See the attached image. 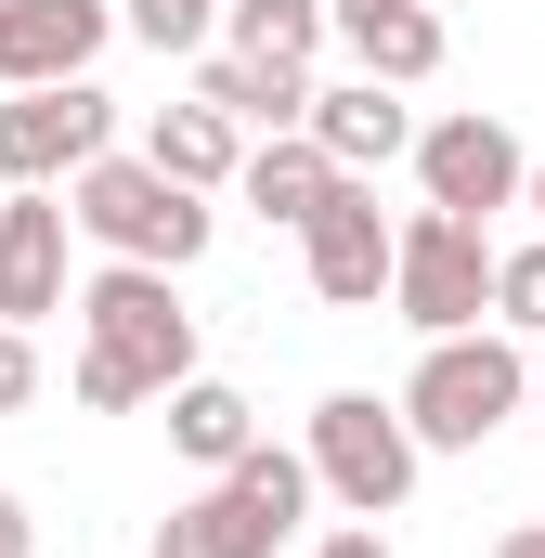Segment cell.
Here are the masks:
<instances>
[{
    "instance_id": "obj_9",
    "label": "cell",
    "mask_w": 545,
    "mask_h": 558,
    "mask_svg": "<svg viewBox=\"0 0 545 558\" xmlns=\"http://www.w3.org/2000/svg\"><path fill=\"white\" fill-rule=\"evenodd\" d=\"M299 274H312V299L325 312H377L390 299V208H377V182H325V208L299 221Z\"/></svg>"
},
{
    "instance_id": "obj_7",
    "label": "cell",
    "mask_w": 545,
    "mask_h": 558,
    "mask_svg": "<svg viewBox=\"0 0 545 558\" xmlns=\"http://www.w3.org/2000/svg\"><path fill=\"white\" fill-rule=\"evenodd\" d=\"M415 208H455V221H494V208H520V131L494 118V105H455V118H415Z\"/></svg>"
},
{
    "instance_id": "obj_20",
    "label": "cell",
    "mask_w": 545,
    "mask_h": 558,
    "mask_svg": "<svg viewBox=\"0 0 545 558\" xmlns=\"http://www.w3.org/2000/svg\"><path fill=\"white\" fill-rule=\"evenodd\" d=\"M118 26H131V39H156V52H208V39H221V0H131Z\"/></svg>"
},
{
    "instance_id": "obj_2",
    "label": "cell",
    "mask_w": 545,
    "mask_h": 558,
    "mask_svg": "<svg viewBox=\"0 0 545 558\" xmlns=\"http://www.w3.org/2000/svg\"><path fill=\"white\" fill-rule=\"evenodd\" d=\"M52 195H65V221H78L92 260H143V274H195L208 234H221L208 195H182L169 169H143V156H118V143H105L92 169H65Z\"/></svg>"
},
{
    "instance_id": "obj_26",
    "label": "cell",
    "mask_w": 545,
    "mask_h": 558,
    "mask_svg": "<svg viewBox=\"0 0 545 558\" xmlns=\"http://www.w3.org/2000/svg\"><path fill=\"white\" fill-rule=\"evenodd\" d=\"M533 403H545V338H533Z\"/></svg>"
},
{
    "instance_id": "obj_10",
    "label": "cell",
    "mask_w": 545,
    "mask_h": 558,
    "mask_svg": "<svg viewBox=\"0 0 545 558\" xmlns=\"http://www.w3.org/2000/svg\"><path fill=\"white\" fill-rule=\"evenodd\" d=\"M65 234H78V221H65L52 182H0V325L39 338V325L65 312Z\"/></svg>"
},
{
    "instance_id": "obj_5",
    "label": "cell",
    "mask_w": 545,
    "mask_h": 558,
    "mask_svg": "<svg viewBox=\"0 0 545 558\" xmlns=\"http://www.w3.org/2000/svg\"><path fill=\"white\" fill-rule=\"evenodd\" d=\"M390 312H403L415 338H468V325H494V221L403 208V221H390Z\"/></svg>"
},
{
    "instance_id": "obj_16",
    "label": "cell",
    "mask_w": 545,
    "mask_h": 558,
    "mask_svg": "<svg viewBox=\"0 0 545 558\" xmlns=\"http://www.w3.org/2000/svg\"><path fill=\"white\" fill-rule=\"evenodd\" d=\"M195 105H221L234 131H299V118H312V65H247V52H195Z\"/></svg>"
},
{
    "instance_id": "obj_8",
    "label": "cell",
    "mask_w": 545,
    "mask_h": 558,
    "mask_svg": "<svg viewBox=\"0 0 545 558\" xmlns=\"http://www.w3.org/2000/svg\"><path fill=\"white\" fill-rule=\"evenodd\" d=\"M118 143V92L105 78H39V92H0V182H65Z\"/></svg>"
},
{
    "instance_id": "obj_12",
    "label": "cell",
    "mask_w": 545,
    "mask_h": 558,
    "mask_svg": "<svg viewBox=\"0 0 545 558\" xmlns=\"http://www.w3.org/2000/svg\"><path fill=\"white\" fill-rule=\"evenodd\" d=\"M325 39L351 52V78L428 92V78H441V52H455V13H428V0H338V13H325Z\"/></svg>"
},
{
    "instance_id": "obj_4",
    "label": "cell",
    "mask_w": 545,
    "mask_h": 558,
    "mask_svg": "<svg viewBox=\"0 0 545 558\" xmlns=\"http://www.w3.org/2000/svg\"><path fill=\"white\" fill-rule=\"evenodd\" d=\"M299 520H312V468H299V441H247L208 494H182V507L156 520V558H272Z\"/></svg>"
},
{
    "instance_id": "obj_22",
    "label": "cell",
    "mask_w": 545,
    "mask_h": 558,
    "mask_svg": "<svg viewBox=\"0 0 545 558\" xmlns=\"http://www.w3.org/2000/svg\"><path fill=\"white\" fill-rule=\"evenodd\" d=\"M312 558H390V520H338V533H325Z\"/></svg>"
},
{
    "instance_id": "obj_14",
    "label": "cell",
    "mask_w": 545,
    "mask_h": 558,
    "mask_svg": "<svg viewBox=\"0 0 545 558\" xmlns=\"http://www.w3.org/2000/svg\"><path fill=\"white\" fill-rule=\"evenodd\" d=\"M131 156H143V169H169L182 195H221V182H234V156H247V131H234L221 105H195V92H182V105H156V118H143Z\"/></svg>"
},
{
    "instance_id": "obj_6",
    "label": "cell",
    "mask_w": 545,
    "mask_h": 558,
    "mask_svg": "<svg viewBox=\"0 0 545 558\" xmlns=\"http://www.w3.org/2000/svg\"><path fill=\"white\" fill-rule=\"evenodd\" d=\"M299 468H312V494H338L351 520H390L415 494V428H403V403H377V390H325L312 403V441H299Z\"/></svg>"
},
{
    "instance_id": "obj_11",
    "label": "cell",
    "mask_w": 545,
    "mask_h": 558,
    "mask_svg": "<svg viewBox=\"0 0 545 558\" xmlns=\"http://www.w3.org/2000/svg\"><path fill=\"white\" fill-rule=\"evenodd\" d=\"M105 39H118V0H0V92L92 78Z\"/></svg>"
},
{
    "instance_id": "obj_25",
    "label": "cell",
    "mask_w": 545,
    "mask_h": 558,
    "mask_svg": "<svg viewBox=\"0 0 545 558\" xmlns=\"http://www.w3.org/2000/svg\"><path fill=\"white\" fill-rule=\"evenodd\" d=\"M520 208H533V221H545V156H533V169H520Z\"/></svg>"
},
{
    "instance_id": "obj_28",
    "label": "cell",
    "mask_w": 545,
    "mask_h": 558,
    "mask_svg": "<svg viewBox=\"0 0 545 558\" xmlns=\"http://www.w3.org/2000/svg\"><path fill=\"white\" fill-rule=\"evenodd\" d=\"M325 13H338V0H325Z\"/></svg>"
},
{
    "instance_id": "obj_13",
    "label": "cell",
    "mask_w": 545,
    "mask_h": 558,
    "mask_svg": "<svg viewBox=\"0 0 545 558\" xmlns=\"http://www.w3.org/2000/svg\"><path fill=\"white\" fill-rule=\"evenodd\" d=\"M299 131L325 143V169L364 182V169H390V156L415 143V105L390 92V78H312V118H299Z\"/></svg>"
},
{
    "instance_id": "obj_19",
    "label": "cell",
    "mask_w": 545,
    "mask_h": 558,
    "mask_svg": "<svg viewBox=\"0 0 545 558\" xmlns=\"http://www.w3.org/2000/svg\"><path fill=\"white\" fill-rule=\"evenodd\" d=\"M494 325H507L520 351L545 338V234L533 247H494Z\"/></svg>"
},
{
    "instance_id": "obj_23",
    "label": "cell",
    "mask_w": 545,
    "mask_h": 558,
    "mask_svg": "<svg viewBox=\"0 0 545 558\" xmlns=\"http://www.w3.org/2000/svg\"><path fill=\"white\" fill-rule=\"evenodd\" d=\"M0 558H39V520H26V494H0Z\"/></svg>"
},
{
    "instance_id": "obj_1",
    "label": "cell",
    "mask_w": 545,
    "mask_h": 558,
    "mask_svg": "<svg viewBox=\"0 0 545 558\" xmlns=\"http://www.w3.org/2000/svg\"><path fill=\"white\" fill-rule=\"evenodd\" d=\"M65 312H78V364H65L78 416H131V403H169V390L195 377V312H182V274L92 260V274L65 286Z\"/></svg>"
},
{
    "instance_id": "obj_18",
    "label": "cell",
    "mask_w": 545,
    "mask_h": 558,
    "mask_svg": "<svg viewBox=\"0 0 545 558\" xmlns=\"http://www.w3.org/2000/svg\"><path fill=\"white\" fill-rule=\"evenodd\" d=\"M221 52H247V65H312V52H325V0H221Z\"/></svg>"
},
{
    "instance_id": "obj_3",
    "label": "cell",
    "mask_w": 545,
    "mask_h": 558,
    "mask_svg": "<svg viewBox=\"0 0 545 558\" xmlns=\"http://www.w3.org/2000/svg\"><path fill=\"white\" fill-rule=\"evenodd\" d=\"M415 428V454H481L494 428L533 403V351L507 338V325H468V338H428L415 351V377L390 390Z\"/></svg>"
},
{
    "instance_id": "obj_17",
    "label": "cell",
    "mask_w": 545,
    "mask_h": 558,
    "mask_svg": "<svg viewBox=\"0 0 545 558\" xmlns=\"http://www.w3.org/2000/svg\"><path fill=\"white\" fill-rule=\"evenodd\" d=\"M247 441H261V403H247L234 377H208V364H195V377L169 390V454H182V468H208V481H221Z\"/></svg>"
},
{
    "instance_id": "obj_24",
    "label": "cell",
    "mask_w": 545,
    "mask_h": 558,
    "mask_svg": "<svg viewBox=\"0 0 545 558\" xmlns=\"http://www.w3.org/2000/svg\"><path fill=\"white\" fill-rule=\"evenodd\" d=\"M494 558H545V520H507V533H494Z\"/></svg>"
},
{
    "instance_id": "obj_27",
    "label": "cell",
    "mask_w": 545,
    "mask_h": 558,
    "mask_svg": "<svg viewBox=\"0 0 545 558\" xmlns=\"http://www.w3.org/2000/svg\"><path fill=\"white\" fill-rule=\"evenodd\" d=\"M428 13H455V0H428Z\"/></svg>"
},
{
    "instance_id": "obj_21",
    "label": "cell",
    "mask_w": 545,
    "mask_h": 558,
    "mask_svg": "<svg viewBox=\"0 0 545 558\" xmlns=\"http://www.w3.org/2000/svg\"><path fill=\"white\" fill-rule=\"evenodd\" d=\"M26 403H39V338L0 325V416H26Z\"/></svg>"
},
{
    "instance_id": "obj_15",
    "label": "cell",
    "mask_w": 545,
    "mask_h": 558,
    "mask_svg": "<svg viewBox=\"0 0 545 558\" xmlns=\"http://www.w3.org/2000/svg\"><path fill=\"white\" fill-rule=\"evenodd\" d=\"M325 182H338V169H325V143H312V131H261L247 156H234V182H221V195H247L261 221H286V234H299V221L325 208Z\"/></svg>"
}]
</instances>
